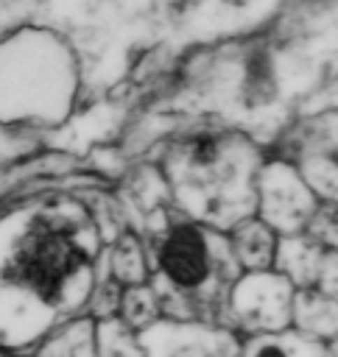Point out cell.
<instances>
[{"instance_id":"6da1fadb","label":"cell","mask_w":338,"mask_h":357,"mask_svg":"<svg viewBox=\"0 0 338 357\" xmlns=\"http://www.w3.org/2000/svg\"><path fill=\"white\" fill-rule=\"evenodd\" d=\"M98 231L89 215L75 204H50L34 209L8 231L0 254V287L20 296L28 312V335L42 337L53 321L84 307L92 293V262Z\"/></svg>"},{"instance_id":"7a4b0ae2","label":"cell","mask_w":338,"mask_h":357,"mask_svg":"<svg viewBox=\"0 0 338 357\" xmlns=\"http://www.w3.org/2000/svg\"><path fill=\"white\" fill-rule=\"evenodd\" d=\"M154 296L162 312L179 321L229 326V296L240 262L229 240L198 220L165 223L154 243Z\"/></svg>"},{"instance_id":"3957f363","label":"cell","mask_w":338,"mask_h":357,"mask_svg":"<svg viewBox=\"0 0 338 357\" xmlns=\"http://www.w3.org/2000/svg\"><path fill=\"white\" fill-rule=\"evenodd\" d=\"M257 151L240 134H193L168 159L176 204L198 223L235 229L257 206Z\"/></svg>"},{"instance_id":"277c9868","label":"cell","mask_w":338,"mask_h":357,"mask_svg":"<svg viewBox=\"0 0 338 357\" xmlns=\"http://www.w3.org/2000/svg\"><path fill=\"white\" fill-rule=\"evenodd\" d=\"M293 312V282L279 273L254 271L240 276L229 296L232 324L249 332H279L291 326Z\"/></svg>"},{"instance_id":"5b68a950","label":"cell","mask_w":338,"mask_h":357,"mask_svg":"<svg viewBox=\"0 0 338 357\" xmlns=\"http://www.w3.org/2000/svg\"><path fill=\"white\" fill-rule=\"evenodd\" d=\"M260 198L263 223L291 234L302 231L318 206L313 187L288 162H274L265 167L260 178Z\"/></svg>"},{"instance_id":"8992f818","label":"cell","mask_w":338,"mask_h":357,"mask_svg":"<svg viewBox=\"0 0 338 357\" xmlns=\"http://www.w3.org/2000/svg\"><path fill=\"white\" fill-rule=\"evenodd\" d=\"M148 329L151 337L142 340L145 357H243L232 335L210 324L182 321L156 326L154 321Z\"/></svg>"},{"instance_id":"52a82bcc","label":"cell","mask_w":338,"mask_h":357,"mask_svg":"<svg viewBox=\"0 0 338 357\" xmlns=\"http://www.w3.org/2000/svg\"><path fill=\"white\" fill-rule=\"evenodd\" d=\"M243 357H330L327 349L313 335H288V332H257L240 349Z\"/></svg>"},{"instance_id":"ba28073f","label":"cell","mask_w":338,"mask_h":357,"mask_svg":"<svg viewBox=\"0 0 338 357\" xmlns=\"http://www.w3.org/2000/svg\"><path fill=\"white\" fill-rule=\"evenodd\" d=\"M98 324L92 318L67 321L61 329L47 332L36 357H95Z\"/></svg>"},{"instance_id":"9c48e42d","label":"cell","mask_w":338,"mask_h":357,"mask_svg":"<svg viewBox=\"0 0 338 357\" xmlns=\"http://www.w3.org/2000/svg\"><path fill=\"white\" fill-rule=\"evenodd\" d=\"M232 248H235L237 262L251 268V271L268 268L274 254H277V245H274V237H271V226L263 223V220H249V218L235 226Z\"/></svg>"},{"instance_id":"30bf717a","label":"cell","mask_w":338,"mask_h":357,"mask_svg":"<svg viewBox=\"0 0 338 357\" xmlns=\"http://www.w3.org/2000/svg\"><path fill=\"white\" fill-rule=\"evenodd\" d=\"M109 276L120 284H137L148 276L145 251L134 234H123L109 248Z\"/></svg>"},{"instance_id":"8fae6325","label":"cell","mask_w":338,"mask_h":357,"mask_svg":"<svg viewBox=\"0 0 338 357\" xmlns=\"http://www.w3.org/2000/svg\"><path fill=\"white\" fill-rule=\"evenodd\" d=\"M117 310L123 312V321L128 329H145L156 321L159 315V304H156V296L151 287H145L142 282L137 284H128L123 293H120V304Z\"/></svg>"},{"instance_id":"7c38bea8","label":"cell","mask_w":338,"mask_h":357,"mask_svg":"<svg viewBox=\"0 0 338 357\" xmlns=\"http://www.w3.org/2000/svg\"><path fill=\"white\" fill-rule=\"evenodd\" d=\"M95 357H142V351L131 340V329L126 324L109 321L106 326H98V349H95Z\"/></svg>"}]
</instances>
